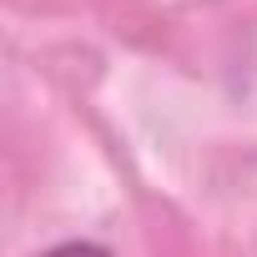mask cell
<instances>
[{"label":"cell","mask_w":257,"mask_h":257,"mask_svg":"<svg viewBox=\"0 0 257 257\" xmlns=\"http://www.w3.org/2000/svg\"><path fill=\"white\" fill-rule=\"evenodd\" d=\"M46 257H111L101 242H61V247H51Z\"/></svg>","instance_id":"1"}]
</instances>
